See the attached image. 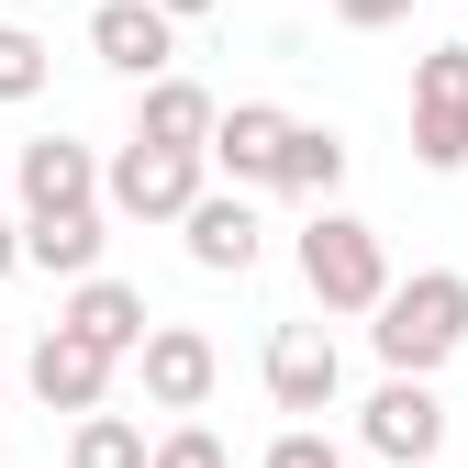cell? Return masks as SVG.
<instances>
[{"label": "cell", "mask_w": 468, "mask_h": 468, "mask_svg": "<svg viewBox=\"0 0 468 468\" xmlns=\"http://www.w3.org/2000/svg\"><path fill=\"white\" fill-rule=\"evenodd\" d=\"M257 468H346V457H335V435H324V424H290V435H268V457H257Z\"/></svg>", "instance_id": "20"}, {"label": "cell", "mask_w": 468, "mask_h": 468, "mask_svg": "<svg viewBox=\"0 0 468 468\" xmlns=\"http://www.w3.org/2000/svg\"><path fill=\"white\" fill-rule=\"evenodd\" d=\"M56 324L90 335L101 357H134L156 313H145V290H134V279H101V268H90V279H68V313H56Z\"/></svg>", "instance_id": "12"}, {"label": "cell", "mask_w": 468, "mask_h": 468, "mask_svg": "<svg viewBox=\"0 0 468 468\" xmlns=\"http://www.w3.org/2000/svg\"><path fill=\"white\" fill-rule=\"evenodd\" d=\"M68 201H101V156L68 134H34L23 145V212H68Z\"/></svg>", "instance_id": "14"}, {"label": "cell", "mask_w": 468, "mask_h": 468, "mask_svg": "<svg viewBox=\"0 0 468 468\" xmlns=\"http://www.w3.org/2000/svg\"><path fill=\"white\" fill-rule=\"evenodd\" d=\"M90 56H101L112 79L145 90L156 68H179V23H167L156 0H101V12H90Z\"/></svg>", "instance_id": "9"}, {"label": "cell", "mask_w": 468, "mask_h": 468, "mask_svg": "<svg viewBox=\"0 0 468 468\" xmlns=\"http://www.w3.org/2000/svg\"><path fill=\"white\" fill-rule=\"evenodd\" d=\"M335 390H346L335 335H324V324H279V335H268V401H279L290 424H313V413H335Z\"/></svg>", "instance_id": "7"}, {"label": "cell", "mask_w": 468, "mask_h": 468, "mask_svg": "<svg viewBox=\"0 0 468 468\" xmlns=\"http://www.w3.org/2000/svg\"><path fill=\"white\" fill-rule=\"evenodd\" d=\"M112 368H123V357H101V346L68 335V324H45L34 357H23V379H34L45 413H101V401H112Z\"/></svg>", "instance_id": "8"}, {"label": "cell", "mask_w": 468, "mask_h": 468, "mask_svg": "<svg viewBox=\"0 0 468 468\" xmlns=\"http://www.w3.org/2000/svg\"><path fill=\"white\" fill-rule=\"evenodd\" d=\"M179 234H190V268H212V279H246V268L268 257V223H257L246 190H201V201L179 212Z\"/></svg>", "instance_id": "10"}, {"label": "cell", "mask_w": 468, "mask_h": 468, "mask_svg": "<svg viewBox=\"0 0 468 468\" xmlns=\"http://www.w3.org/2000/svg\"><path fill=\"white\" fill-rule=\"evenodd\" d=\"M212 112H223V101H212L201 79L156 68V79H145V112H134V134H145V145H201V134H212Z\"/></svg>", "instance_id": "15"}, {"label": "cell", "mask_w": 468, "mask_h": 468, "mask_svg": "<svg viewBox=\"0 0 468 468\" xmlns=\"http://www.w3.org/2000/svg\"><path fill=\"white\" fill-rule=\"evenodd\" d=\"M12 268H23V223L0 212V279H12Z\"/></svg>", "instance_id": "22"}, {"label": "cell", "mask_w": 468, "mask_h": 468, "mask_svg": "<svg viewBox=\"0 0 468 468\" xmlns=\"http://www.w3.org/2000/svg\"><path fill=\"white\" fill-rule=\"evenodd\" d=\"M368 346H379V368L435 379L457 346H468V279H457V268H413V279H390L379 302H368Z\"/></svg>", "instance_id": "1"}, {"label": "cell", "mask_w": 468, "mask_h": 468, "mask_svg": "<svg viewBox=\"0 0 468 468\" xmlns=\"http://www.w3.org/2000/svg\"><path fill=\"white\" fill-rule=\"evenodd\" d=\"M413 0H335V23H357V34H379V23H401Z\"/></svg>", "instance_id": "21"}, {"label": "cell", "mask_w": 468, "mask_h": 468, "mask_svg": "<svg viewBox=\"0 0 468 468\" xmlns=\"http://www.w3.org/2000/svg\"><path fill=\"white\" fill-rule=\"evenodd\" d=\"M156 12H167V23H190V12H223V0H156Z\"/></svg>", "instance_id": "23"}, {"label": "cell", "mask_w": 468, "mask_h": 468, "mask_svg": "<svg viewBox=\"0 0 468 468\" xmlns=\"http://www.w3.org/2000/svg\"><path fill=\"white\" fill-rule=\"evenodd\" d=\"M134 368H145V401H156V413H201L212 379H223V346H212L201 324H145Z\"/></svg>", "instance_id": "6"}, {"label": "cell", "mask_w": 468, "mask_h": 468, "mask_svg": "<svg viewBox=\"0 0 468 468\" xmlns=\"http://www.w3.org/2000/svg\"><path fill=\"white\" fill-rule=\"evenodd\" d=\"M56 79V56H45V34H23V23H0V101H34Z\"/></svg>", "instance_id": "18"}, {"label": "cell", "mask_w": 468, "mask_h": 468, "mask_svg": "<svg viewBox=\"0 0 468 468\" xmlns=\"http://www.w3.org/2000/svg\"><path fill=\"white\" fill-rule=\"evenodd\" d=\"M357 435H368V457H390V468H435V457H446V401H435V379L390 368V379L368 390Z\"/></svg>", "instance_id": "4"}, {"label": "cell", "mask_w": 468, "mask_h": 468, "mask_svg": "<svg viewBox=\"0 0 468 468\" xmlns=\"http://www.w3.org/2000/svg\"><path fill=\"white\" fill-rule=\"evenodd\" d=\"M145 468H234V446H223L212 424H167V435L145 446Z\"/></svg>", "instance_id": "19"}, {"label": "cell", "mask_w": 468, "mask_h": 468, "mask_svg": "<svg viewBox=\"0 0 468 468\" xmlns=\"http://www.w3.org/2000/svg\"><path fill=\"white\" fill-rule=\"evenodd\" d=\"M201 145H145L123 134V156H101V212H123V223H179L201 201Z\"/></svg>", "instance_id": "3"}, {"label": "cell", "mask_w": 468, "mask_h": 468, "mask_svg": "<svg viewBox=\"0 0 468 468\" xmlns=\"http://www.w3.org/2000/svg\"><path fill=\"white\" fill-rule=\"evenodd\" d=\"M68 468H145V424H134V413H79Z\"/></svg>", "instance_id": "17"}, {"label": "cell", "mask_w": 468, "mask_h": 468, "mask_svg": "<svg viewBox=\"0 0 468 468\" xmlns=\"http://www.w3.org/2000/svg\"><path fill=\"white\" fill-rule=\"evenodd\" d=\"M268 190H290V201H335V190H346V134H335V123H290Z\"/></svg>", "instance_id": "16"}, {"label": "cell", "mask_w": 468, "mask_h": 468, "mask_svg": "<svg viewBox=\"0 0 468 468\" xmlns=\"http://www.w3.org/2000/svg\"><path fill=\"white\" fill-rule=\"evenodd\" d=\"M101 246H112L101 201H68V212H23V268H45V279H90V268H101Z\"/></svg>", "instance_id": "13"}, {"label": "cell", "mask_w": 468, "mask_h": 468, "mask_svg": "<svg viewBox=\"0 0 468 468\" xmlns=\"http://www.w3.org/2000/svg\"><path fill=\"white\" fill-rule=\"evenodd\" d=\"M279 145H290V112H279V101H234V112H212V134H201V167H223L234 190H268Z\"/></svg>", "instance_id": "11"}, {"label": "cell", "mask_w": 468, "mask_h": 468, "mask_svg": "<svg viewBox=\"0 0 468 468\" xmlns=\"http://www.w3.org/2000/svg\"><path fill=\"white\" fill-rule=\"evenodd\" d=\"M0 390H12V368H0Z\"/></svg>", "instance_id": "24"}, {"label": "cell", "mask_w": 468, "mask_h": 468, "mask_svg": "<svg viewBox=\"0 0 468 468\" xmlns=\"http://www.w3.org/2000/svg\"><path fill=\"white\" fill-rule=\"evenodd\" d=\"M413 167H468V45H435L413 68Z\"/></svg>", "instance_id": "5"}, {"label": "cell", "mask_w": 468, "mask_h": 468, "mask_svg": "<svg viewBox=\"0 0 468 468\" xmlns=\"http://www.w3.org/2000/svg\"><path fill=\"white\" fill-rule=\"evenodd\" d=\"M302 290H313L324 313H368L379 290H390V257H379V223H357V212L313 201V223H302Z\"/></svg>", "instance_id": "2"}]
</instances>
